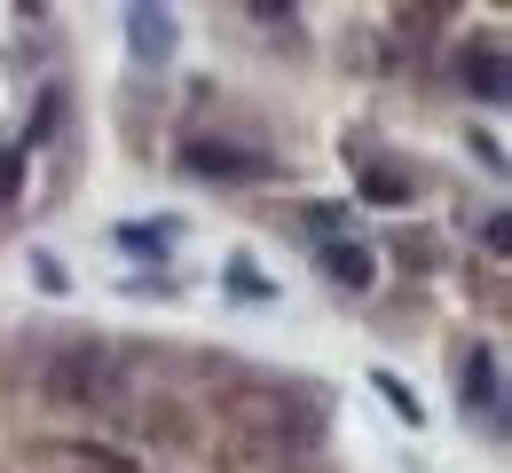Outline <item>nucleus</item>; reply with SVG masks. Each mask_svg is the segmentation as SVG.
Listing matches in <instances>:
<instances>
[{"instance_id": "1", "label": "nucleus", "mask_w": 512, "mask_h": 473, "mask_svg": "<svg viewBox=\"0 0 512 473\" xmlns=\"http://www.w3.org/2000/svg\"><path fill=\"white\" fill-rule=\"evenodd\" d=\"M323 269H331V284L363 292L371 284V245H323Z\"/></svg>"}, {"instance_id": "2", "label": "nucleus", "mask_w": 512, "mask_h": 473, "mask_svg": "<svg viewBox=\"0 0 512 473\" xmlns=\"http://www.w3.org/2000/svg\"><path fill=\"white\" fill-rule=\"evenodd\" d=\"M127 40H134V56H166V48H174V24H166L158 8H134V16H127Z\"/></svg>"}, {"instance_id": "3", "label": "nucleus", "mask_w": 512, "mask_h": 473, "mask_svg": "<svg viewBox=\"0 0 512 473\" xmlns=\"http://www.w3.org/2000/svg\"><path fill=\"white\" fill-rule=\"evenodd\" d=\"M465 79H481V95H505V56H497V48L465 56Z\"/></svg>"}, {"instance_id": "4", "label": "nucleus", "mask_w": 512, "mask_h": 473, "mask_svg": "<svg viewBox=\"0 0 512 473\" xmlns=\"http://www.w3.org/2000/svg\"><path fill=\"white\" fill-rule=\"evenodd\" d=\"M197 166H205V174H260V158H237V150H213V142L197 150Z\"/></svg>"}, {"instance_id": "5", "label": "nucleus", "mask_w": 512, "mask_h": 473, "mask_svg": "<svg viewBox=\"0 0 512 473\" xmlns=\"http://www.w3.org/2000/svg\"><path fill=\"white\" fill-rule=\"evenodd\" d=\"M371 387H379L386 403H394V410H402V418H410V426H418V395H410V387H402L394 371H371Z\"/></svg>"}, {"instance_id": "6", "label": "nucleus", "mask_w": 512, "mask_h": 473, "mask_svg": "<svg viewBox=\"0 0 512 473\" xmlns=\"http://www.w3.org/2000/svg\"><path fill=\"white\" fill-rule=\"evenodd\" d=\"M465 395H481V403H497V363H489V355H473V371H465Z\"/></svg>"}, {"instance_id": "7", "label": "nucleus", "mask_w": 512, "mask_h": 473, "mask_svg": "<svg viewBox=\"0 0 512 473\" xmlns=\"http://www.w3.org/2000/svg\"><path fill=\"white\" fill-rule=\"evenodd\" d=\"M363 190H371V198H410V182H402V174H363Z\"/></svg>"}, {"instance_id": "8", "label": "nucleus", "mask_w": 512, "mask_h": 473, "mask_svg": "<svg viewBox=\"0 0 512 473\" xmlns=\"http://www.w3.org/2000/svg\"><path fill=\"white\" fill-rule=\"evenodd\" d=\"M16 174H24V150H8V158H0V205L16 198Z\"/></svg>"}]
</instances>
